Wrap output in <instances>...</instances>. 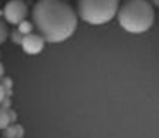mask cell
I'll return each mask as SVG.
<instances>
[{
    "instance_id": "6",
    "label": "cell",
    "mask_w": 159,
    "mask_h": 138,
    "mask_svg": "<svg viewBox=\"0 0 159 138\" xmlns=\"http://www.w3.org/2000/svg\"><path fill=\"white\" fill-rule=\"evenodd\" d=\"M2 138H23L24 136V128L21 124H11L2 131Z\"/></svg>"
},
{
    "instance_id": "9",
    "label": "cell",
    "mask_w": 159,
    "mask_h": 138,
    "mask_svg": "<svg viewBox=\"0 0 159 138\" xmlns=\"http://www.w3.org/2000/svg\"><path fill=\"white\" fill-rule=\"evenodd\" d=\"M9 36V28H7V23H5L2 17H0V45L4 43Z\"/></svg>"
},
{
    "instance_id": "7",
    "label": "cell",
    "mask_w": 159,
    "mask_h": 138,
    "mask_svg": "<svg viewBox=\"0 0 159 138\" xmlns=\"http://www.w3.org/2000/svg\"><path fill=\"white\" fill-rule=\"evenodd\" d=\"M11 109H2L0 107V131H4L7 126H11Z\"/></svg>"
},
{
    "instance_id": "4",
    "label": "cell",
    "mask_w": 159,
    "mask_h": 138,
    "mask_svg": "<svg viewBox=\"0 0 159 138\" xmlns=\"http://www.w3.org/2000/svg\"><path fill=\"white\" fill-rule=\"evenodd\" d=\"M26 16H28V5L24 2H21V0L7 2L4 11H2V19L11 24L23 23V21H26Z\"/></svg>"
},
{
    "instance_id": "2",
    "label": "cell",
    "mask_w": 159,
    "mask_h": 138,
    "mask_svg": "<svg viewBox=\"0 0 159 138\" xmlns=\"http://www.w3.org/2000/svg\"><path fill=\"white\" fill-rule=\"evenodd\" d=\"M118 23L128 33H145L154 24V7L145 0H128L119 5Z\"/></svg>"
},
{
    "instance_id": "3",
    "label": "cell",
    "mask_w": 159,
    "mask_h": 138,
    "mask_svg": "<svg viewBox=\"0 0 159 138\" xmlns=\"http://www.w3.org/2000/svg\"><path fill=\"white\" fill-rule=\"evenodd\" d=\"M118 0H80L78 14L88 24H106L116 17Z\"/></svg>"
},
{
    "instance_id": "5",
    "label": "cell",
    "mask_w": 159,
    "mask_h": 138,
    "mask_svg": "<svg viewBox=\"0 0 159 138\" xmlns=\"http://www.w3.org/2000/svg\"><path fill=\"white\" fill-rule=\"evenodd\" d=\"M21 47L26 54H40L45 47V42L40 35H36L35 31L31 35H26L23 36V42H21Z\"/></svg>"
},
{
    "instance_id": "10",
    "label": "cell",
    "mask_w": 159,
    "mask_h": 138,
    "mask_svg": "<svg viewBox=\"0 0 159 138\" xmlns=\"http://www.w3.org/2000/svg\"><path fill=\"white\" fill-rule=\"evenodd\" d=\"M11 40H12V43H16V45H21V42H23V35H21L17 29H14V31L11 33Z\"/></svg>"
},
{
    "instance_id": "12",
    "label": "cell",
    "mask_w": 159,
    "mask_h": 138,
    "mask_svg": "<svg viewBox=\"0 0 159 138\" xmlns=\"http://www.w3.org/2000/svg\"><path fill=\"white\" fill-rule=\"evenodd\" d=\"M4 99H5V88L2 87V85H0V102H2Z\"/></svg>"
},
{
    "instance_id": "11",
    "label": "cell",
    "mask_w": 159,
    "mask_h": 138,
    "mask_svg": "<svg viewBox=\"0 0 159 138\" xmlns=\"http://www.w3.org/2000/svg\"><path fill=\"white\" fill-rule=\"evenodd\" d=\"M0 85H2L5 90H11V88H12V79L9 78V76H7V78L4 76V78H2V81H0Z\"/></svg>"
},
{
    "instance_id": "1",
    "label": "cell",
    "mask_w": 159,
    "mask_h": 138,
    "mask_svg": "<svg viewBox=\"0 0 159 138\" xmlns=\"http://www.w3.org/2000/svg\"><path fill=\"white\" fill-rule=\"evenodd\" d=\"M31 24L36 35L48 43L68 40L78 28L76 11L61 0H40L33 5Z\"/></svg>"
},
{
    "instance_id": "8",
    "label": "cell",
    "mask_w": 159,
    "mask_h": 138,
    "mask_svg": "<svg viewBox=\"0 0 159 138\" xmlns=\"http://www.w3.org/2000/svg\"><path fill=\"white\" fill-rule=\"evenodd\" d=\"M16 29H17V31H19L23 36L31 35V33H33V24H31V21H23V23H19V24H17V28H16Z\"/></svg>"
},
{
    "instance_id": "13",
    "label": "cell",
    "mask_w": 159,
    "mask_h": 138,
    "mask_svg": "<svg viewBox=\"0 0 159 138\" xmlns=\"http://www.w3.org/2000/svg\"><path fill=\"white\" fill-rule=\"evenodd\" d=\"M4 78V64L0 62V79Z\"/></svg>"
}]
</instances>
